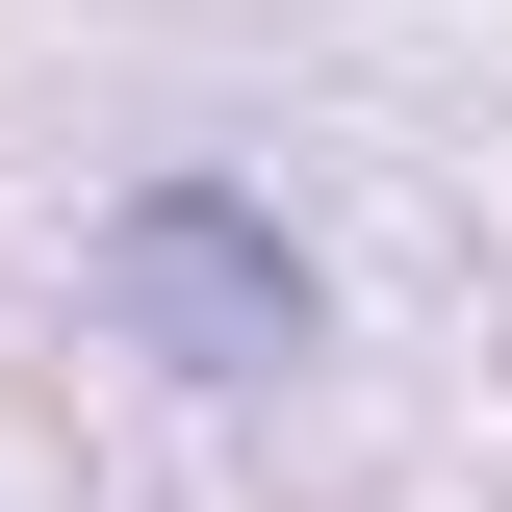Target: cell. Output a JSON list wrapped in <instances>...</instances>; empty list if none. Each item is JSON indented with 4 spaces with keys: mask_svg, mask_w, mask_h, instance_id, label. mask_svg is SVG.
<instances>
[{
    "mask_svg": "<svg viewBox=\"0 0 512 512\" xmlns=\"http://www.w3.org/2000/svg\"><path fill=\"white\" fill-rule=\"evenodd\" d=\"M103 308H128V359H180V384H282V359L333 333L256 180H128V205H103Z\"/></svg>",
    "mask_w": 512,
    "mask_h": 512,
    "instance_id": "cell-1",
    "label": "cell"
}]
</instances>
